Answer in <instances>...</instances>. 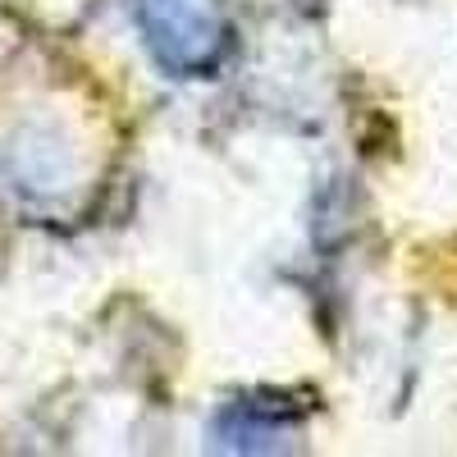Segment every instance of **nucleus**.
Listing matches in <instances>:
<instances>
[]
</instances>
